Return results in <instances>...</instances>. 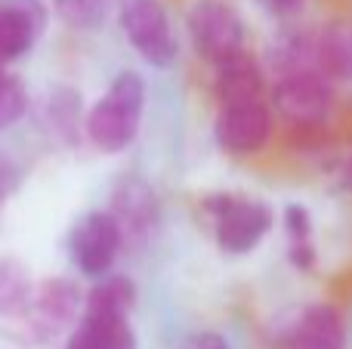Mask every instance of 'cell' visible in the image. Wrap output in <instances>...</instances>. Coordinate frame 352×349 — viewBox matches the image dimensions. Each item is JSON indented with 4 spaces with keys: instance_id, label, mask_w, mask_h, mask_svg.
<instances>
[{
    "instance_id": "6da1fadb",
    "label": "cell",
    "mask_w": 352,
    "mask_h": 349,
    "mask_svg": "<svg viewBox=\"0 0 352 349\" xmlns=\"http://www.w3.org/2000/svg\"><path fill=\"white\" fill-rule=\"evenodd\" d=\"M146 109V84L136 71H121L87 115V136L105 155H118L136 139Z\"/></svg>"
},
{
    "instance_id": "7a4b0ae2",
    "label": "cell",
    "mask_w": 352,
    "mask_h": 349,
    "mask_svg": "<svg viewBox=\"0 0 352 349\" xmlns=\"http://www.w3.org/2000/svg\"><path fill=\"white\" fill-rule=\"evenodd\" d=\"M207 214L213 220V238L226 254H250L275 223L269 204L238 195L207 198Z\"/></svg>"
},
{
    "instance_id": "3957f363",
    "label": "cell",
    "mask_w": 352,
    "mask_h": 349,
    "mask_svg": "<svg viewBox=\"0 0 352 349\" xmlns=\"http://www.w3.org/2000/svg\"><path fill=\"white\" fill-rule=\"evenodd\" d=\"M78 309H80V294L72 282H47L41 288H31L28 303L22 313L10 322V328H19L22 340H53L62 331H72L78 325Z\"/></svg>"
},
{
    "instance_id": "277c9868",
    "label": "cell",
    "mask_w": 352,
    "mask_h": 349,
    "mask_svg": "<svg viewBox=\"0 0 352 349\" xmlns=\"http://www.w3.org/2000/svg\"><path fill=\"white\" fill-rule=\"evenodd\" d=\"M331 99H334V93H331L328 78L312 65L281 71L272 90V102L278 115L287 117L297 130L324 127L331 115Z\"/></svg>"
},
{
    "instance_id": "5b68a950",
    "label": "cell",
    "mask_w": 352,
    "mask_h": 349,
    "mask_svg": "<svg viewBox=\"0 0 352 349\" xmlns=\"http://www.w3.org/2000/svg\"><path fill=\"white\" fill-rule=\"evenodd\" d=\"M186 25L195 53L210 65H219L244 49V22L223 0H195Z\"/></svg>"
},
{
    "instance_id": "8992f818",
    "label": "cell",
    "mask_w": 352,
    "mask_h": 349,
    "mask_svg": "<svg viewBox=\"0 0 352 349\" xmlns=\"http://www.w3.org/2000/svg\"><path fill=\"white\" fill-rule=\"evenodd\" d=\"M118 19L127 41L148 65L167 68L176 62V34L161 0H124Z\"/></svg>"
},
{
    "instance_id": "52a82bcc",
    "label": "cell",
    "mask_w": 352,
    "mask_h": 349,
    "mask_svg": "<svg viewBox=\"0 0 352 349\" xmlns=\"http://www.w3.org/2000/svg\"><path fill=\"white\" fill-rule=\"evenodd\" d=\"M272 139V109L260 99L223 102L217 117V142L229 155H260Z\"/></svg>"
},
{
    "instance_id": "ba28073f",
    "label": "cell",
    "mask_w": 352,
    "mask_h": 349,
    "mask_svg": "<svg viewBox=\"0 0 352 349\" xmlns=\"http://www.w3.org/2000/svg\"><path fill=\"white\" fill-rule=\"evenodd\" d=\"M124 245V232L109 210L87 214L72 232V260L84 275L102 278L111 272Z\"/></svg>"
},
{
    "instance_id": "9c48e42d",
    "label": "cell",
    "mask_w": 352,
    "mask_h": 349,
    "mask_svg": "<svg viewBox=\"0 0 352 349\" xmlns=\"http://www.w3.org/2000/svg\"><path fill=\"white\" fill-rule=\"evenodd\" d=\"M111 210L109 214L118 220L124 232V241L127 238H146L155 226V216H158V204H155V192L148 189L142 179H124L115 189V198H111Z\"/></svg>"
},
{
    "instance_id": "30bf717a",
    "label": "cell",
    "mask_w": 352,
    "mask_h": 349,
    "mask_svg": "<svg viewBox=\"0 0 352 349\" xmlns=\"http://www.w3.org/2000/svg\"><path fill=\"white\" fill-rule=\"evenodd\" d=\"M68 349H136V334L127 315L87 313L78 319L68 337Z\"/></svg>"
},
{
    "instance_id": "8fae6325",
    "label": "cell",
    "mask_w": 352,
    "mask_h": 349,
    "mask_svg": "<svg viewBox=\"0 0 352 349\" xmlns=\"http://www.w3.org/2000/svg\"><path fill=\"white\" fill-rule=\"evenodd\" d=\"M294 349H346V322L331 303H316L300 315L291 337Z\"/></svg>"
},
{
    "instance_id": "7c38bea8",
    "label": "cell",
    "mask_w": 352,
    "mask_h": 349,
    "mask_svg": "<svg viewBox=\"0 0 352 349\" xmlns=\"http://www.w3.org/2000/svg\"><path fill=\"white\" fill-rule=\"evenodd\" d=\"M41 31V16L34 6H25L19 0L0 6V65H10L12 59L25 56Z\"/></svg>"
},
{
    "instance_id": "4fadbf2b",
    "label": "cell",
    "mask_w": 352,
    "mask_h": 349,
    "mask_svg": "<svg viewBox=\"0 0 352 349\" xmlns=\"http://www.w3.org/2000/svg\"><path fill=\"white\" fill-rule=\"evenodd\" d=\"M316 68L328 80H352V22H331L312 43Z\"/></svg>"
},
{
    "instance_id": "5bb4252c",
    "label": "cell",
    "mask_w": 352,
    "mask_h": 349,
    "mask_svg": "<svg viewBox=\"0 0 352 349\" xmlns=\"http://www.w3.org/2000/svg\"><path fill=\"white\" fill-rule=\"evenodd\" d=\"M217 96L219 102H238V99L263 96V71L244 49L217 65Z\"/></svg>"
},
{
    "instance_id": "9a60e30c",
    "label": "cell",
    "mask_w": 352,
    "mask_h": 349,
    "mask_svg": "<svg viewBox=\"0 0 352 349\" xmlns=\"http://www.w3.org/2000/svg\"><path fill=\"white\" fill-rule=\"evenodd\" d=\"M285 232H287V257L297 269H312L316 263V241H312V216L303 204L285 207Z\"/></svg>"
},
{
    "instance_id": "2e32d148",
    "label": "cell",
    "mask_w": 352,
    "mask_h": 349,
    "mask_svg": "<svg viewBox=\"0 0 352 349\" xmlns=\"http://www.w3.org/2000/svg\"><path fill=\"white\" fill-rule=\"evenodd\" d=\"M136 300V288L124 275H102L99 284L87 294L84 309L87 313H111V315H130Z\"/></svg>"
},
{
    "instance_id": "e0dca14e",
    "label": "cell",
    "mask_w": 352,
    "mask_h": 349,
    "mask_svg": "<svg viewBox=\"0 0 352 349\" xmlns=\"http://www.w3.org/2000/svg\"><path fill=\"white\" fill-rule=\"evenodd\" d=\"M31 297V278L19 260H0V322L10 325Z\"/></svg>"
},
{
    "instance_id": "ac0fdd59",
    "label": "cell",
    "mask_w": 352,
    "mask_h": 349,
    "mask_svg": "<svg viewBox=\"0 0 352 349\" xmlns=\"http://www.w3.org/2000/svg\"><path fill=\"white\" fill-rule=\"evenodd\" d=\"M25 109H28V93H25L22 80L6 65H0V133L10 130L25 115Z\"/></svg>"
},
{
    "instance_id": "d6986e66",
    "label": "cell",
    "mask_w": 352,
    "mask_h": 349,
    "mask_svg": "<svg viewBox=\"0 0 352 349\" xmlns=\"http://www.w3.org/2000/svg\"><path fill=\"white\" fill-rule=\"evenodd\" d=\"M56 6L68 22L80 28H90L105 16V0H56Z\"/></svg>"
},
{
    "instance_id": "ffe728a7",
    "label": "cell",
    "mask_w": 352,
    "mask_h": 349,
    "mask_svg": "<svg viewBox=\"0 0 352 349\" xmlns=\"http://www.w3.org/2000/svg\"><path fill=\"white\" fill-rule=\"evenodd\" d=\"M179 349H232V346H229V340L217 331H195L182 340Z\"/></svg>"
},
{
    "instance_id": "44dd1931",
    "label": "cell",
    "mask_w": 352,
    "mask_h": 349,
    "mask_svg": "<svg viewBox=\"0 0 352 349\" xmlns=\"http://www.w3.org/2000/svg\"><path fill=\"white\" fill-rule=\"evenodd\" d=\"M12 183H16V170H12L10 161H0V204L6 201V195L12 192Z\"/></svg>"
},
{
    "instance_id": "7402d4cb",
    "label": "cell",
    "mask_w": 352,
    "mask_h": 349,
    "mask_svg": "<svg viewBox=\"0 0 352 349\" xmlns=\"http://www.w3.org/2000/svg\"><path fill=\"white\" fill-rule=\"evenodd\" d=\"M269 3H272L278 12H297L300 6H303V0H269Z\"/></svg>"
},
{
    "instance_id": "603a6c76",
    "label": "cell",
    "mask_w": 352,
    "mask_h": 349,
    "mask_svg": "<svg viewBox=\"0 0 352 349\" xmlns=\"http://www.w3.org/2000/svg\"><path fill=\"white\" fill-rule=\"evenodd\" d=\"M346 183L352 185V158H349V164H346Z\"/></svg>"
}]
</instances>
